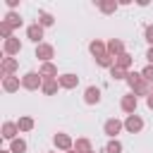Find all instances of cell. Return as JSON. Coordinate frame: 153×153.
I'll return each instance as SVG.
<instances>
[{
	"label": "cell",
	"instance_id": "1",
	"mask_svg": "<svg viewBox=\"0 0 153 153\" xmlns=\"http://www.w3.org/2000/svg\"><path fill=\"white\" fill-rule=\"evenodd\" d=\"M127 84H129V91H131L136 98H139V96H146V98H148L151 91H153V86L141 76V72H129V74H127Z\"/></svg>",
	"mask_w": 153,
	"mask_h": 153
},
{
	"label": "cell",
	"instance_id": "2",
	"mask_svg": "<svg viewBox=\"0 0 153 153\" xmlns=\"http://www.w3.org/2000/svg\"><path fill=\"white\" fill-rule=\"evenodd\" d=\"M43 76L38 74V72H26L24 76H22V88H26V91H38V88H43Z\"/></svg>",
	"mask_w": 153,
	"mask_h": 153
},
{
	"label": "cell",
	"instance_id": "3",
	"mask_svg": "<svg viewBox=\"0 0 153 153\" xmlns=\"http://www.w3.org/2000/svg\"><path fill=\"white\" fill-rule=\"evenodd\" d=\"M120 108H122V112H127V115H136V108H139V98L129 91V93H124L122 96V100H120Z\"/></svg>",
	"mask_w": 153,
	"mask_h": 153
},
{
	"label": "cell",
	"instance_id": "4",
	"mask_svg": "<svg viewBox=\"0 0 153 153\" xmlns=\"http://www.w3.org/2000/svg\"><path fill=\"white\" fill-rule=\"evenodd\" d=\"M124 129V122L122 120H117V117H110V120H105V124H103V131H105V136H110V139H117V134Z\"/></svg>",
	"mask_w": 153,
	"mask_h": 153
},
{
	"label": "cell",
	"instance_id": "5",
	"mask_svg": "<svg viewBox=\"0 0 153 153\" xmlns=\"http://www.w3.org/2000/svg\"><path fill=\"white\" fill-rule=\"evenodd\" d=\"M53 143H55V148H57V151H62V153H67V151H72V148H74L72 136H69V134H65V131H57V134L53 136Z\"/></svg>",
	"mask_w": 153,
	"mask_h": 153
},
{
	"label": "cell",
	"instance_id": "6",
	"mask_svg": "<svg viewBox=\"0 0 153 153\" xmlns=\"http://www.w3.org/2000/svg\"><path fill=\"white\" fill-rule=\"evenodd\" d=\"M22 53V41L19 38H7V41H2V55L5 57H14V55H19Z\"/></svg>",
	"mask_w": 153,
	"mask_h": 153
},
{
	"label": "cell",
	"instance_id": "7",
	"mask_svg": "<svg viewBox=\"0 0 153 153\" xmlns=\"http://www.w3.org/2000/svg\"><path fill=\"white\" fill-rule=\"evenodd\" d=\"M38 60H41V65L43 62H50L53 57H55V48L50 45V43H41V45H36V53H33Z\"/></svg>",
	"mask_w": 153,
	"mask_h": 153
},
{
	"label": "cell",
	"instance_id": "8",
	"mask_svg": "<svg viewBox=\"0 0 153 153\" xmlns=\"http://www.w3.org/2000/svg\"><path fill=\"white\" fill-rule=\"evenodd\" d=\"M17 69H19V60H17V57H2V60H0V72H2V76H14Z\"/></svg>",
	"mask_w": 153,
	"mask_h": 153
},
{
	"label": "cell",
	"instance_id": "9",
	"mask_svg": "<svg viewBox=\"0 0 153 153\" xmlns=\"http://www.w3.org/2000/svg\"><path fill=\"white\" fill-rule=\"evenodd\" d=\"M26 38H29V41H33L36 45H41V43H43V26H41L38 22L29 24V26H26Z\"/></svg>",
	"mask_w": 153,
	"mask_h": 153
},
{
	"label": "cell",
	"instance_id": "10",
	"mask_svg": "<svg viewBox=\"0 0 153 153\" xmlns=\"http://www.w3.org/2000/svg\"><path fill=\"white\" fill-rule=\"evenodd\" d=\"M57 81H60V88H67V91H72V88H76V86H79V76H76V74H72V72L60 74V76H57Z\"/></svg>",
	"mask_w": 153,
	"mask_h": 153
},
{
	"label": "cell",
	"instance_id": "11",
	"mask_svg": "<svg viewBox=\"0 0 153 153\" xmlns=\"http://www.w3.org/2000/svg\"><path fill=\"white\" fill-rule=\"evenodd\" d=\"M124 129H127L129 134H139V131L143 129V120H141L139 115H127V120H124Z\"/></svg>",
	"mask_w": 153,
	"mask_h": 153
},
{
	"label": "cell",
	"instance_id": "12",
	"mask_svg": "<svg viewBox=\"0 0 153 153\" xmlns=\"http://www.w3.org/2000/svg\"><path fill=\"white\" fill-rule=\"evenodd\" d=\"M38 74L45 79V81H50V79H57L60 74H57V67L53 65V62H43L41 67H38Z\"/></svg>",
	"mask_w": 153,
	"mask_h": 153
},
{
	"label": "cell",
	"instance_id": "13",
	"mask_svg": "<svg viewBox=\"0 0 153 153\" xmlns=\"http://www.w3.org/2000/svg\"><path fill=\"white\" fill-rule=\"evenodd\" d=\"M84 103L86 105H98L100 103V88L98 86H88L84 91Z\"/></svg>",
	"mask_w": 153,
	"mask_h": 153
},
{
	"label": "cell",
	"instance_id": "14",
	"mask_svg": "<svg viewBox=\"0 0 153 153\" xmlns=\"http://www.w3.org/2000/svg\"><path fill=\"white\" fill-rule=\"evenodd\" d=\"M88 50H91V55H93V57H103V55H108V43H103V41L93 38V41L88 43Z\"/></svg>",
	"mask_w": 153,
	"mask_h": 153
},
{
	"label": "cell",
	"instance_id": "15",
	"mask_svg": "<svg viewBox=\"0 0 153 153\" xmlns=\"http://www.w3.org/2000/svg\"><path fill=\"white\" fill-rule=\"evenodd\" d=\"M19 86H22L19 76H2V91L5 93H14V91H19Z\"/></svg>",
	"mask_w": 153,
	"mask_h": 153
},
{
	"label": "cell",
	"instance_id": "16",
	"mask_svg": "<svg viewBox=\"0 0 153 153\" xmlns=\"http://www.w3.org/2000/svg\"><path fill=\"white\" fill-rule=\"evenodd\" d=\"M108 55H112V57L124 55V43H122L120 38H110V41H108Z\"/></svg>",
	"mask_w": 153,
	"mask_h": 153
},
{
	"label": "cell",
	"instance_id": "17",
	"mask_svg": "<svg viewBox=\"0 0 153 153\" xmlns=\"http://www.w3.org/2000/svg\"><path fill=\"white\" fill-rule=\"evenodd\" d=\"M17 134H19V127H17V122H2V139H7V141H14V139H17Z\"/></svg>",
	"mask_w": 153,
	"mask_h": 153
},
{
	"label": "cell",
	"instance_id": "18",
	"mask_svg": "<svg viewBox=\"0 0 153 153\" xmlns=\"http://www.w3.org/2000/svg\"><path fill=\"white\" fill-rule=\"evenodd\" d=\"M33 117H29V115H22L19 120H17V127H19V134H26V131H31L33 129Z\"/></svg>",
	"mask_w": 153,
	"mask_h": 153
},
{
	"label": "cell",
	"instance_id": "19",
	"mask_svg": "<svg viewBox=\"0 0 153 153\" xmlns=\"http://www.w3.org/2000/svg\"><path fill=\"white\" fill-rule=\"evenodd\" d=\"M74 151H76V153H91V151H93V143H91L86 136H81V139L74 141Z\"/></svg>",
	"mask_w": 153,
	"mask_h": 153
},
{
	"label": "cell",
	"instance_id": "20",
	"mask_svg": "<svg viewBox=\"0 0 153 153\" xmlns=\"http://www.w3.org/2000/svg\"><path fill=\"white\" fill-rule=\"evenodd\" d=\"M117 7H120V5H117L115 0H100V2H98V10H100L103 14H115Z\"/></svg>",
	"mask_w": 153,
	"mask_h": 153
},
{
	"label": "cell",
	"instance_id": "21",
	"mask_svg": "<svg viewBox=\"0 0 153 153\" xmlns=\"http://www.w3.org/2000/svg\"><path fill=\"white\" fill-rule=\"evenodd\" d=\"M2 22H7V24H10V26H12V29H19V26H22V24H24V19H22V17H19V12H7V14H5V19H2Z\"/></svg>",
	"mask_w": 153,
	"mask_h": 153
},
{
	"label": "cell",
	"instance_id": "22",
	"mask_svg": "<svg viewBox=\"0 0 153 153\" xmlns=\"http://www.w3.org/2000/svg\"><path fill=\"white\" fill-rule=\"evenodd\" d=\"M115 65L129 72V69H131V65H134V57H131L129 53H124V55H120V57H115Z\"/></svg>",
	"mask_w": 153,
	"mask_h": 153
},
{
	"label": "cell",
	"instance_id": "23",
	"mask_svg": "<svg viewBox=\"0 0 153 153\" xmlns=\"http://www.w3.org/2000/svg\"><path fill=\"white\" fill-rule=\"evenodd\" d=\"M57 88H60V81H57V79H50V81H43V88H41V91H43L45 96H55Z\"/></svg>",
	"mask_w": 153,
	"mask_h": 153
},
{
	"label": "cell",
	"instance_id": "24",
	"mask_svg": "<svg viewBox=\"0 0 153 153\" xmlns=\"http://www.w3.org/2000/svg\"><path fill=\"white\" fill-rule=\"evenodd\" d=\"M38 24L45 29V26H53V24H55V19H53V14H50V12L41 10V12H38Z\"/></svg>",
	"mask_w": 153,
	"mask_h": 153
},
{
	"label": "cell",
	"instance_id": "25",
	"mask_svg": "<svg viewBox=\"0 0 153 153\" xmlns=\"http://www.w3.org/2000/svg\"><path fill=\"white\" fill-rule=\"evenodd\" d=\"M26 148H29V146H26V141H24L22 136L10 143V151H12V153H26Z\"/></svg>",
	"mask_w": 153,
	"mask_h": 153
},
{
	"label": "cell",
	"instance_id": "26",
	"mask_svg": "<svg viewBox=\"0 0 153 153\" xmlns=\"http://www.w3.org/2000/svg\"><path fill=\"white\" fill-rule=\"evenodd\" d=\"M127 74H129V72H127V69H122V67H117V65H112V67H110V76H112L115 81H120V79H124V81H127Z\"/></svg>",
	"mask_w": 153,
	"mask_h": 153
},
{
	"label": "cell",
	"instance_id": "27",
	"mask_svg": "<svg viewBox=\"0 0 153 153\" xmlns=\"http://www.w3.org/2000/svg\"><path fill=\"white\" fill-rule=\"evenodd\" d=\"M96 65H98V67H105V69H110V67L115 65V57H112V55H103V57H96Z\"/></svg>",
	"mask_w": 153,
	"mask_h": 153
},
{
	"label": "cell",
	"instance_id": "28",
	"mask_svg": "<svg viewBox=\"0 0 153 153\" xmlns=\"http://www.w3.org/2000/svg\"><path fill=\"white\" fill-rule=\"evenodd\" d=\"M105 153H122V143H120L117 139H110V141L105 143Z\"/></svg>",
	"mask_w": 153,
	"mask_h": 153
},
{
	"label": "cell",
	"instance_id": "29",
	"mask_svg": "<svg viewBox=\"0 0 153 153\" xmlns=\"http://www.w3.org/2000/svg\"><path fill=\"white\" fill-rule=\"evenodd\" d=\"M12 31H14V29H12V26H10L7 22H2V19H0V36H2V41L12 38Z\"/></svg>",
	"mask_w": 153,
	"mask_h": 153
},
{
	"label": "cell",
	"instance_id": "30",
	"mask_svg": "<svg viewBox=\"0 0 153 153\" xmlns=\"http://www.w3.org/2000/svg\"><path fill=\"white\" fill-rule=\"evenodd\" d=\"M141 76H143V79H146V81L153 86V65H146V67L141 69Z\"/></svg>",
	"mask_w": 153,
	"mask_h": 153
},
{
	"label": "cell",
	"instance_id": "31",
	"mask_svg": "<svg viewBox=\"0 0 153 153\" xmlns=\"http://www.w3.org/2000/svg\"><path fill=\"white\" fill-rule=\"evenodd\" d=\"M143 38L151 43V48H153V24H148L146 26V31H143Z\"/></svg>",
	"mask_w": 153,
	"mask_h": 153
},
{
	"label": "cell",
	"instance_id": "32",
	"mask_svg": "<svg viewBox=\"0 0 153 153\" xmlns=\"http://www.w3.org/2000/svg\"><path fill=\"white\" fill-rule=\"evenodd\" d=\"M146 60H148V65H153V48L146 50Z\"/></svg>",
	"mask_w": 153,
	"mask_h": 153
},
{
	"label": "cell",
	"instance_id": "33",
	"mask_svg": "<svg viewBox=\"0 0 153 153\" xmlns=\"http://www.w3.org/2000/svg\"><path fill=\"white\" fill-rule=\"evenodd\" d=\"M146 105H148V108H151V110H153V93H151V96H148V98H146Z\"/></svg>",
	"mask_w": 153,
	"mask_h": 153
},
{
	"label": "cell",
	"instance_id": "34",
	"mask_svg": "<svg viewBox=\"0 0 153 153\" xmlns=\"http://www.w3.org/2000/svg\"><path fill=\"white\" fill-rule=\"evenodd\" d=\"M0 153H12V151H0Z\"/></svg>",
	"mask_w": 153,
	"mask_h": 153
},
{
	"label": "cell",
	"instance_id": "35",
	"mask_svg": "<svg viewBox=\"0 0 153 153\" xmlns=\"http://www.w3.org/2000/svg\"><path fill=\"white\" fill-rule=\"evenodd\" d=\"M67 153H76V151H74V148H72V151H67Z\"/></svg>",
	"mask_w": 153,
	"mask_h": 153
},
{
	"label": "cell",
	"instance_id": "36",
	"mask_svg": "<svg viewBox=\"0 0 153 153\" xmlns=\"http://www.w3.org/2000/svg\"><path fill=\"white\" fill-rule=\"evenodd\" d=\"M48 153H57V151H48Z\"/></svg>",
	"mask_w": 153,
	"mask_h": 153
},
{
	"label": "cell",
	"instance_id": "37",
	"mask_svg": "<svg viewBox=\"0 0 153 153\" xmlns=\"http://www.w3.org/2000/svg\"><path fill=\"white\" fill-rule=\"evenodd\" d=\"M91 153H96V151H91Z\"/></svg>",
	"mask_w": 153,
	"mask_h": 153
},
{
	"label": "cell",
	"instance_id": "38",
	"mask_svg": "<svg viewBox=\"0 0 153 153\" xmlns=\"http://www.w3.org/2000/svg\"><path fill=\"white\" fill-rule=\"evenodd\" d=\"M151 93H153V91H151Z\"/></svg>",
	"mask_w": 153,
	"mask_h": 153
}]
</instances>
